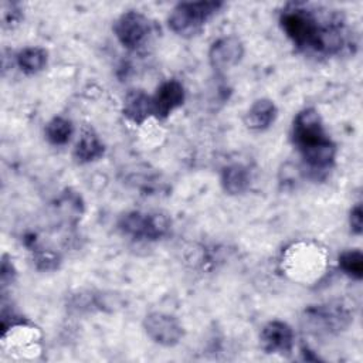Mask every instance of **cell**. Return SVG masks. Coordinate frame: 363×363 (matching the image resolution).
<instances>
[{
    "mask_svg": "<svg viewBox=\"0 0 363 363\" xmlns=\"http://www.w3.org/2000/svg\"><path fill=\"white\" fill-rule=\"evenodd\" d=\"M244 55V45L235 35L218 38L208 51V61L217 71H225L237 65Z\"/></svg>",
    "mask_w": 363,
    "mask_h": 363,
    "instance_id": "9c48e42d",
    "label": "cell"
},
{
    "mask_svg": "<svg viewBox=\"0 0 363 363\" xmlns=\"http://www.w3.org/2000/svg\"><path fill=\"white\" fill-rule=\"evenodd\" d=\"M339 267L345 274L354 279L363 277V255L359 250H349L340 254Z\"/></svg>",
    "mask_w": 363,
    "mask_h": 363,
    "instance_id": "ac0fdd59",
    "label": "cell"
},
{
    "mask_svg": "<svg viewBox=\"0 0 363 363\" xmlns=\"http://www.w3.org/2000/svg\"><path fill=\"white\" fill-rule=\"evenodd\" d=\"M294 330L282 320L268 322L259 335V342L267 353L288 354L294 347Z\"/></svg>",
    "mask_w": 363,
    "mask_h": 363,
    "instance_id": "30bf717a",
    "label": "cell"
},
{
    "mask_svg": "<svg viewBox=\"0 0 363 363\" xmlns=\"http://www.w3.org/2000/svg\"><path fill=\"white\" fill-rule=\"evenodd\" d=\"M104 155V145L92 128H82L77 142L74 156L79 163H88L99 159Z\"/></svg>",
    "mask_w": 363,
    "mask_h": 363,
    "instance_id": "5bb4252c",
    "label": "cell"
},
{
    "mask_svg": "<svg viewBox=\"0 0 363 363\" xmlns=\"http://www.w3.org/2000/svg\"><path fill=\"white\" fill-rule=\"evenodd\" d=\"M123 113L136 123H143L149 116H153L152 96L140 89L130 91L123 104Z\"/></svg>",
    "mask_w": 363,
    "mask_h": 363,
    "instance_id": "4fadbf2b",
    "label": "cell"
},
{
    "mask_svg": "<svg viewBox=\"0 0 363 363\" xmlns=\"http://www.w3.org/2000/svg\"><path fill=\"white\" fill-rule=\"evenodd\" d=\"M277 113V106L271 99H258L248 109L245 115V125L254 130H264L274 123Z\"/></svg>",
    "mask_w": 363,
    "mask_h": 363,
    "instance_id": "7c38bea8",
    "label": "cell"
},
{
    "mask_svg": "<svg viewBox=\"0 0 363 363\" xmlns=\"http://www.w3.org/2000/svg\"><path fill=\"white\" fill-rule=\"evenodd\" d=\"M34 262L40 269L51 271L55 269L60 264V257L51 251H38L34 255Z\"/></svg>",
    "mask_w": 363,
    "mask_h": 363,
    "instance_id": "d6986e66",
    "label": "cell"
},
{
    "mask_svg": "<svg viewBox=\"0 0 363 363\" xmlns=\"http://www.w3.org/2000/svg\"><path fill=\"white\" fill-rule=\"evenodd\" d=\"M17 64L26 74H35L47 64V51L40 47H27L17 54Z\"/></svg>",
    "mask_w": 363,
    "mask_h": 363,
    "instance_id": "2e32d148",
    "label": "cell"
},
{
    "mask_svg": "<svg viewBox=\"0 0 363 363\" xmlns=\"http://www.w3.org/2000/svg\"><path fill=\"white\" fill-rule=\"evenodd\" d=\"M170 223L166 216L155 213L132 211L125 214L119 221V228L123 234L136 240H159L169 231Z\"/></svg>",
    "mask_w": 363,
    "mask_h": 363,
    "instance_id": "277c9868",
    "label": "cell"
},
{
    "mask_svg": "<svg viewBox=\"0 0 363 363\" xmlns=\"http://www.w3.org/2000/svg\"><path fill=\"white\" fill-rule=\"evenodd\" d=\"M350 227L352 231L356 234L362 233V225H363V211H362V206L356 204L352 211H350Z\"/></svg>",
    "mask_w": 363,
    "mask_h": 363,
    "instance_id": "ffe728a7",
    "label": "cell"
},
{
    "mask_svg": "<svg viewBox=\"0 0 363 363\" xmlns=\"http://www.w3.org/2000/svg\"><path fill=\"white\" fill-rule=\"evenodd\" d=\"M294 142L305 162L313 169L329 167L336 155V147L325 132L319 113L312 109L301 111L294 119Z\"/></svg>",
    "mask_w": 363,
    "mask_h": 363,
    "instance_id": "7a4b0ae2",
    "label": "cell"
},
{
    "mask_svg": "<svg viewBox=\"0 0 363 363\" xmlns=\"http://www.w3.org/2000/svg\"><path fill=\"white\" fill-rule=\"evenodd\" d=\"M284 261L288 274H292L294 278H303L305 275L315 274L325 259L318 247H312L309 244H294L288 248Z\"/></svg>",
    "mask_w": 363,
    "mask_h": 363,
    "instance_id": "ba28073f",
    "label": "cell"
},
{
    "mask_svg": "<svg viewBox=\"0 0 363 363\" xmlns=\"http://www.w3.org/2000/svg\"><path fill=\"white\" fill-rule=\"evenodd\" d=\"M223 189L228 194H241L250 186L248 170L241 164H231L223 170L221 174Z\"/></svg>",
    "mask_w": 363,
    "mask_h": 363,
    "instance_id": "9a60e30c",
    "label": "cell"
},
{
    "mask_svg": "<svg viewBox=\"0 0 363 363\" xmlns=\"http://www.w3.org/2000/svg\"><path fill=\"white\" fill-rule=\"evenodd\" d=\"M221 6L220 1L179 3L169 16V27L179 35H194L201 31L206 21L216 14Z\"/></svg>",
    "mask_w": 363,
    "mask_h": 363,
    "instance_id": "3957f363",
    "label": "cell"
},
{
    "mask_svg": "<svg viewBox=\"0 0 363 363\" xmlns=\"http://www.w3.org/2000/svg\"><path fill=\"white\" fill-rule=\"evenodd\" d=\"M113 31L123 47L136 50L147 40L150 34V23L142 13L130 10L119 16L113 24Z\"/></svg>",
    "mask_w": 363,
    "mask_h": 363,
    "instance_id": "8992f818",
    "label": "cell"
},
{
    "mask_svg": "<svg viewBox=\"0 0 363 363\" xmlns=\"http://www.w3.org/2000/svg\"><path fill=\"white\" fill-rule=\"evenodd\" d=\"M303 320L306 326L318 333H336L347 328L352 318L342 305H318L305 311Z\"/></svg>",
    "mask_w": 363,
    "mask_h": 363,
    "instance_id": "5b68a950",
    "label": "cell"
},
{
    "mask_svg": "<svg viewBox=\"0 0 363 363\" xmlns=\"http://www.w3.org/2000/svg\"><path fill=\"white\" fill-rule=\"evenodd\" d=\"M184 102V88L176 79L163 82L152 96L153 116L166 118Z\"/></svg>",
    "mask_w": 363,
    "mask_h": 363,
    "instance_id": "8fae6325",
    "label": "cell"
},
{
    "mask_svg": "<svg viewBox=\"0 0 363 363\" xmlns=\"http://www.w3.org/2000/svg\"><path fill=\"white\" fill-rule=\"evenodd\" d=\"M72 132V123L62 116L52 118L45 126V138L52 145H65L69 140Z\"/></svg>",
    "mask_w": 363,
    "mask_h": 363,
    "instance_id": "e0dca14e",
    "label": "cell"
},
{
    "mask_svg": "<svg viewBox=\"0 0 363 363\" xmlns=\"http://www.w3.org/2000/svg\"><path fill=\"white\" fill-rule=\"evenodd\" d=\"M143 329L155 343L166 347L177 345L184 335L182 323L174 316L163 312L146 315Z\"/></svg>",
    "mask_w": 363,
    "mask_h": 363,
    "instance_id": "52a82bcc",
    "label": "cell"
},
{
    "mask_svg": "<svg viewBox=\"0 0 363 363\" xmlns=\"http://www.w3.org/2000/svg\"><path fill=\"white\" fill-rule=\"evenodd\" d=\"M281 26L296 47L316 54H336L346 43L343 17L335 10L291 3L281 13Z\"/></svg>",
    "mask_w": 363,
    "mask_h": 363,
    "instance_id": "6da1fadb",
    "label": "cell"
}]
</instances>
